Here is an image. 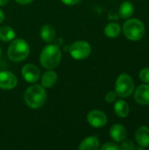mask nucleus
Instances as JSON below:
<instances>
[{
    "label": "nucleus",
    "instance_id": "1",
    "mask_svg": "<svg viewBox=\"0 0 149 150\" xmlns=\"http://www.w3.org/2000/svg\"><path fill=\"white\" fill-rule=\"evenodd\" d=\"M24 98L29 107L37 109L45 104L47 100V92L41 85L34 84L26 89Z\"/></svg>",
    "mask_w": 149,
    "mask_h": 150
},
{
    "label": "nucleus",
    "instance_id": "2",
    "mask_svg": "<svg viewBox=\"0 0 149 150\" xmlns=\"http://www.w3.org/2000/svg\"><path fill=\"white\" fill-rule=\"evenodd\" d=\"M61 59V53L56 45H48L43 48L40 54V63L45 69L56 68Z\"/></svg>",
    "mask_w": 149,
    "mask_h": 150
},
{
    "label": "nucleus",
    "instance_id": "3",
    "mask_svg": "<svg viewBox=\"0 0 149 150\" xmlns=\"http://www.w3.org/2000/svg\"><path fill=\"white\" fill-rule=\"evenodd\" d=\"M30 53V47L28 43L22 40H14L8 47V57L11 61L15 62H19L24 61Z\"/></svg>",
    "mask_w": 149,
    "mask_h": 150
},
{
    "label": "nucleus",
    "instance_id": "4",
    "mask_svg": "<svg viewBox=\"0 0 149 150\" xmlns=\"http://www.w3.org/2000/svg\"><path fill=\"white\" fill-rule=\"evenodd\" d=\"M123 32L125 36L133 41L140 40L145 35L146 28L142 21L137 18H130L124 23Z\"/></svg>",
    "mask_w": 149,
    "mask_h": 150
},
{
    "label": "nucleus",
    "instance_id": "5",
    "mask_svg": "<svg viewBox=\"0 0 149 150\" xmlns=\"http://www.w3.org/2000/svg\"><path fill=\"white\" fill-rule=\"evenodd\" d=\"M134 91V82L128 74H121L116 80L115 91L120 98H128Z\"/></svg>",
    "mask_w": 149,
    "mask_h": 150
},
{
    "label": "nucleus",
    "instance_id": "6",
    "mask_svg": "<svg viewBox=\"0 0 149 150\" xmlns=\"http://www.w3.org/2000/svg\"><path fill=\"white\" fill-rule=\"evenodd\" d=\"M91 52L90 45L85 40H78L74 42L69 49L70 55L76 60L86 59Z\"/></svg>",
    "mask_w": 149,
    "mask_h": 150
},
{
    "label": "nucleus",
    "instance_id": "7",
    "mask_svg": "<svg viewBox=\"0 0 149 150\" xmlns=\"http://www.w3.org/2000/svg\"><path fill=\"white\" fill-rule=\"evenodd\" d=\"M87 120L89 124L93 127H102L106 125L108 119L104 112L99 110H93L87 115Z\"/></svg>",
    "mask_w": 149,
    "mask_h": 150
},
{
    "label": "nucleus",
    "instance_id": "8",
    "mask_svg": "<svg viewBox=\"0 0 149 150\" xmlns=\"http://www.w3.org/2000/svg\"><path fill=\"white\" fill-rule=\"evenodd\" d=\"M23 78L27 83H36L40 76V69L33 64H26L22 68L21 70Z\"/></svg>",
    "mask_w": 149,
    "mask_h": 150
},
{
    "label": "nucleus",
    "instance_id": "9",
    "mask_svg": "<svg viewBox=\"0 0 149 150\" xmlns=\"http://www.w3.org/2000/svg\"><path fill=\"white\" fill-rule=\"evenodd\" d=\"M18 79L13 73L6 70L0 72V89L11 90L16 87Z\"/></svg>",
    "mask_w": 149,
    "mask_h": 150
},
{
    "label": "nucleus",
    "instance_id": "10",
    "mask_svg": "<svg viewBox=\"0 0 149 150\" xmlns=\"http://www.w3.org/2000/svg\"><path fill=\"white\" fill-rule=\"evenodd\" d=\"M135 101L142 105H149V84H141L134 91Z\"/></svg>",
    "mask_w": 149,
    "mask_h": 150
},
{
    "label": "nucleus",
    "instance_id": "11",
    "mask_svg": "<svg viewBox=\"0 0 149 150\" xmlns=\"http://www.w3.org/2000/svg\"><path fill=\"white\" fill-rule=\"evenodd\" d=\"M135 141L141 148L149 147V127L142 126L135 132Z\"/></svg>",
    "mask_w": 149,
    "mask_h": 150
},
{
    "label": "nucleus",
    "instance_id": "12",
    "mask_svg": "<svg viewBox=\"0 0 149 150\" xmlns=\"http://www.w3.org/2000/svg\"><path fill=\"white\" fill-rule=\"evenodd\" d=\"M126 129L121 124H115L110 129V136L115 142H121L126 137Z\"/></svg>",
    "mask_w": 149,
    "mask_h": 150
},
{
    "label": "nucleus",
    "instance_id": "13",
    "mask_svg": "<svg viewBox=\"0 0 149 150\" xmlns=\"http://www.w3.org/2000/svg\"><path fill=\"white\" fill-rule=\"evenodd\" d=\"M114 112L118 117L126 118L129 114L130 108H129L128 104L126 101L119 99V100H117L114 104Z\"/></svg>",
    "mask_w": 149,
    "mask_h": 150
},
{
    "label": "nucleus",
    "instance_id": "14",
    "mask_svg": "<svg viewBox=\"0 0 149 150\" xmlns=\"http://www.w3.org/2000/svg\"><path fill=\"white\" fill-rule=\"evenodd\" d=\"M80 150H97L99 149V141L96 136H90L84 139L79 145Z\"/></svg>",
    "mask_w": 149,
    "mask_h": 150
},
{
    "label": "nucleus",
    "instance_id": "15",
    "mask_svg": "<svg viewBox=\"0 0 149 150\" xmlns=\"http://www.w3.org/2000/svg\"><path fill=\"white\" fill-rule=\"evenodd\" d=\"M119 12L122 18H129L134 13V5L130 1H124L119 6Z\"/></svg>",
    "mask_w": 149,
    "mask_h": 150
},
{
    "label": "nucleus",
    "instance_id": "16",
    "mask_svg": "<svg viewBox=\"0 0 149 150\" xmlns=\"http://www.w3.org/2000/svg\"><path fill=\"white\" fill-rule=\"evenodd\" d=\"M57 74L53 70H48L45 72L41 77V83L46 88H50L55 84L57 82Z\"/></svg>",
    "mask_w": 149,
    "mask_h": 150
},
{
    "label": "nucleus",
    "instance_id": "17",
    "mask_svg": "<svg viewBox=\"0 0 149 150\" xmlns=\"http://www.w3.org/2000/svg\"><path fill=\"white\" fill-rule=\"evenodd\" d=\"M40 37L45 42H51L55 37V29L51 25H45L40 29Z\"/></svg>",
    "mask_w": 149,
    "mask_h": 150
},
{
    "label": "nucleus",
    "instance_id": "18",
    "mask_svg": "<svg viewBox=\"0 0 149 150\" xmlns=\"http://www.w3.org/2000/svg\"><path fill=\"white\" fill-rule=\"evenodd\" d=\"M121 32V28L120 25L117 23L112 22L106 25V26L105 27V34L109 37V38H116L119 35Z\"/></svg>",
    "mask_w": 149,
    "mask_h": 150
},
{
    "label": "nucleus",
    "instance_id": "19",
    "mask_svg": "<svg viewBox=\"0 0 149 150\" xmlns=\"http://www.w3.org/2000/svg\"><path fill=\"white\" fill-rule=\"evenodd\" d=\"M15 32L14 30L7 25H4L0 27V40L8 42L12 40L15 38Z\"/></svg>",
    "mask_w": 149,
    "mask_h": 150
},
{
    "label": "nucleus",
    "instance_id": "20",
    "mask_svg": "<svg viewBox=\"0 0 149 150\" xmlns=\"http://www.w3.org/2000/svg\"><path fill=\"white\" fill-rule=\"evenodd\" d=\"M121 145L119 146V149L121 150H133L135 149L134 143L130 140H124L121 142Z\"/></svg>",
    "mask_w": 149,
    "mask_h": 150
},
{
    "label": "nucleus",
    "instance_id": "21",
    "mask_svg": "<svg viewBox=\"0 0 149 150\" xmlns=\"http://www.w3.org/2000/svg\"><path fill=\"white\" fill-rule=\"evenodd\" d=\"M140 78L142 82L146 83H149V68H145L141 70Z\"/></svg>",
    "mask_w": 149,
    "mask_h": 150
},
{
    "label": "nucleus",
    "instance_id": "22",
    "mask_svg": "<svg viewBox=\"0 0 149 150\" xmlns=\"http://www.w3.org/2000/svg\"><path fill=\"white\" fill-rule=\"evenodd\" d=\"M117 97L118 94L116 93V91H109L105 95V100L107 103H113L117 100Z\"/></svg>",
    "mask_w": 149,
    "mask_h": 150
},
{
    "label": "nucleus",
    "instance_id": "23",
    "mask_svg": "<svg viewBox=\"0 0 149 150\" xmlns=\"http://www.w3.org/2000/svg\"><path fill=\"white\" fill-rule=\"evenodd\" d=\"M102 150H119V146L115 142H107L101 147Z\"/></svg>",
    "mask_w": 149,
    "mask_h": 150
},
{
    "label": "nucleus",
    "instance_id": "24",
    "mask_svg": "<svg viewBox=\"0 0 149 150\" xmlns=\"http://www.w3.org/2000/svg\"><path fill=\"white\" fill-rule=\"evenodd\" d=\"M80 0H61V2L67 5H69V6H72V5H75L76 4L79 3Z\"/></svg>",
    "mask_w": 149,
    "mask_h": 150
},
{
    "label": "nucleus",
    "instance_id": "25",
    "mask_svg": "<svg viewBox=\"0 0 149 150\" xmlns=\"http://www.w3.org/2000/svg\"><path fill=\"white\" fill-rule=\"evenodd\" d=\"M33 0H16V2L19 4H23V5H25V4H29L30 3H32Z\"/></svg>",
    "mask_w": 149,
    "mask_h": 150
},
{
    "label": "nucleus",
    "instance_id": "26",
    "mask_svg": "<svg viewBox=\"0 0 149 150\" xmlns=\"http://www.w3.org/2000/svg\"><path fill=\"white\" fill-rule=\"evenodd\" d=\"M4 20V12L0 10V24H1Z\"/></svg>",
    "mask_w": 149,
    "mask_h": 150
},
{
    "label": "nucleus",
    "instance_id": "27",
    "mask_svg": "<svg viewBox=\"0 0 149 150\" xmlns=\"http://www.w3.org/2000/svg\"><path fill=\"white\" fill-rule=\"evenodd\" d=\"M8 2H9V0H0V6L5 5Z\"/></svg>",
    "mask_w": 149,
    "mask_h": 150
},
{
    "label": "nucleus",
    "instance_id": "28",
    "mask_svg": "<svg viewBox=\"0 0 149 150\" xmlns=\"http://www.w3.org/2000/svg\"><path fill=\"white\" fill-rule=\"evenodd\" d=\"M1 54H2V49H1V47H0V56H1Z\"/></svg>",
    "mask_w": 149,
    "mask_h": 150
}]
</instances>
